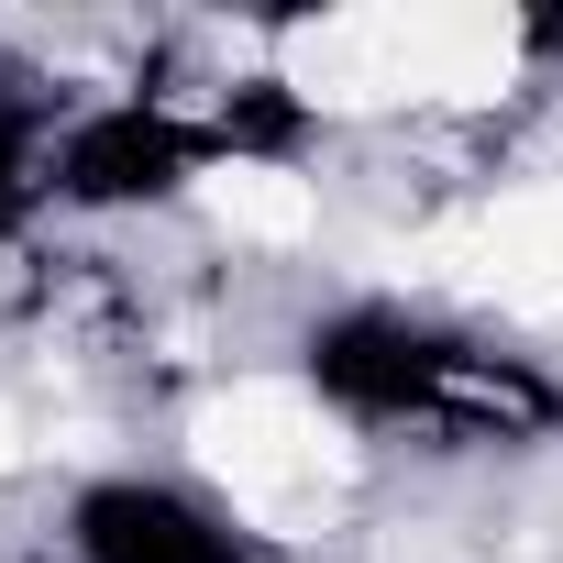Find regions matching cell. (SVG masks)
<instances>
[{
  "label": "cell",
  "instance_id": "1",
  "mask_svg": "<svg viewBox=\"0 0 563 563\" xmlns=\"http://www.w3.org/2000/svg\"><path fill=\"white\" fill-rule=\"evenodd\" d=\"M299 365H310V398L343 409V420H365V431L497 442V431L563 420V398H552L530 365H508V354H486V343H464V332H442V321H420V310H387V299L332 310Z\"/></svg>",
  "mask_w": 563,
  "mask_h": 563
},
{
  "label": "cell",
  "instance_id": "2",
  "mask_svg": "<svg viewBox=\"0 0 563 563\" xmlns=\"http://www.w3.org/2000/svg\"><path fill=\"white\" fill-rule=\"evenodd\" d=\"M221 144H232V133L177 122L166 100L122 89V100H100V111H67V122H56V199H78V210H144V199L188 188Z\"/></svg>",
  "mask_w": 563,
  "mask_h": 563
},
{
  "label": "cell",
  "instance_id": "3",
  "mask_svg": "<svg viewBox=\"0 0 563 563\" xmlns=\"http://www.w3.org/2000/svg\"><path fill=\"white\" fill-rule=\"evenodd\" d=\"M67 552L78 563H254V541L210 497H188L166 475H100V486H78L67 497Z\"/></svg>",
  "mask_w": 563,
  "mask_h": 563
}]
</instances>
